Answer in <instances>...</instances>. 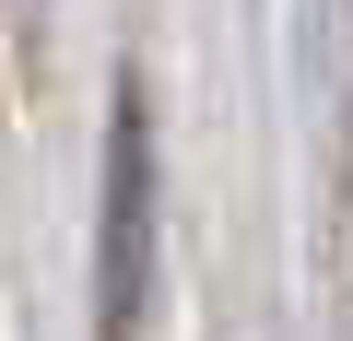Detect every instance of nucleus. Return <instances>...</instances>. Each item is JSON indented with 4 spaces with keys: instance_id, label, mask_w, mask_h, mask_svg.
I'll list each match as a JSON object with an SVG mask.
<instances>
[{
    "instance_id": "obj_1",
    "label": "nucleus",
    "mask_w": 353,
    "mask_h": 341,
    "mask_svg": "<svg viewBox=\"0 0 353 341\" xmlns=\"http://www.w3.org/2000/svg\"><path fill=\"white\" fill-rule=\"evenodd\" d=\"M141 294H153V118H141V83H118V118H106V259H94L106 341H141Z\"/></svg>"
}]
</instances>
